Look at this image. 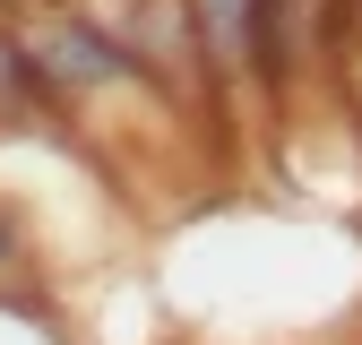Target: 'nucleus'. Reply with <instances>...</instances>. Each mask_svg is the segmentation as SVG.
<instances>
[{
	"instance_id": "1",
	"label": "nucleus",
	"mask_w": 362,
	"mask_h": 345,
	"mask_svg": "<svg viewBox=\"0 0 362 345\" xmlns=\"http://www.w3.org/2000/svg\"><path fill=\"white\" fill-rule=\"evenodd\" d=\"M26 69H35L43 86H112V78H129V69H139V52H129L121 35L86 26V18H52V26L35 35Z\"/></svg>"
},
{
	"instance_id": "2",
	"label": "nucleus",
	"mask_w": 362,
	"mask_h": 345,
	"mask_svg": "<svg viewBox=\"0 0 362 345\" xmlns=\"http://www.w3.org/2000/svg\"><path fill=\"white\" fill-rule=\"evenodd\" d=\"M18 268V242H9V225H0V276H9Z\"/></svg>"
}]
</instances>
